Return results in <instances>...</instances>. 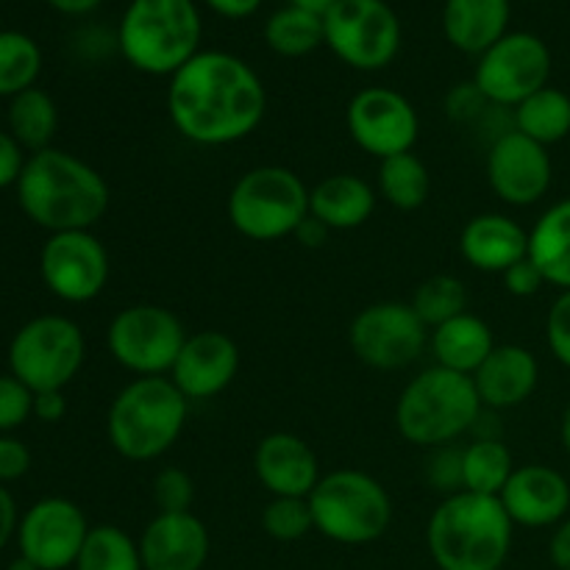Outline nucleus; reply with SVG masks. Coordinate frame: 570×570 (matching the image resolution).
<instances>
[{
    "instance_id": "obj_17",
    "label": "nucleus",
    "mask_w": 570,
    "mask_h": 570,
    "mask_svg": "<svg viewBox=\"0 0 570 570\" xmlns=\"http://www.w3.org/2000/svg\"><path fill=\"white\" fill-rule=\"evenodd\" d=\"M488 181L495 198L507 206H534L549 195L554 181V161L546 145L521 131L499 134L488 150Z\"/></svg>"
},
{
    "instance_id": "obj_48",
    "label": "nucleus",
    "mask_w": 570,
    "mask_h": 570,
    "mask_svg": "<svg viewBox=\"0 0 570 570\" xmlns=\"http://www.w3.org/2000/svg\"><path fill=\"white\" fill-rule=\"evenodd\" d=\"M20 521H17V504L11 499V493L6 488H0V551L6 549V543L11 540V534L17 532Z\"/></svg>"
},
{
    "instance_id": "obj_6",
    "label": "nucleus",
    "mask_w": 570,
    "mask_h": 570,
    "mask_svg": "<svg viewBox=\"0 0 570 570\" xmlns=\"http://www.w3.org/2000/svg\"><path fill=\"white\" fill-rule=\"evenodd\" d=\"M482 410L471 376L432 365L399 395L395 426L406 443L443 449L471 432Z\"/></svg>"
},
{
    "instance_id": "obj_7",
    "label": "nucleus",
    "mask_w": 570,
    "mask_h": 570,
    "mask_svg": "<svg viewBox=\"0 0 570 570\" xmlns=\"http://www.w3.org/2000/svg\"><path fill=\"white\" fill-rule=\"evenodd\" d=\"M228 220L254 243L293 237L309 217V187L282 165H262L243 173L228 193Z\"/></svg>"
},
{
    "instance_id": "obj_24",
    "label": "nucleus",
    "mask_w": 570,
    "mask_h": 570,
    "mask_svg": "<svg viewBox=\"0 0 570 570\" xmlns=\"http://www.w3.org/2000/svg\"><path fill=\"white\" fill-rule=\"evenodd\" d=\"M376 189L354 173H334L309 189V215L328 232H351L371 220Z\"/></svg>"
},
{
    "instance_id": "obj_44",
    "label": "nucleus",
    "mask_w": 570,
    "mask_h": 570,
    "mask_svg": "<svg viewBox=\"0 0 570 570\" xmlns=\"http://www.w3.org/2000/svg\"><path fill=\"white\" fill-rule=\"evenodd\" d=\"M26 167V156L17 139L9 131H0V189L11 187L20 181V173Z\"/></svg>"
},
{
    "instance_id": "obj_9",
    "label": "nucleus",
    "mask_w": 570,
    "mask_h": 570,
    "mask_svg": "<svg viewBox=\"0 0 570 570\" xmlns=\"http://www.w3.org/2000/svg\"><path fill=\"white\" fill-rule=\"evenodd\" d=\"M83 356V332L65 315L33 317L9 345L11 376L20 379L33 393L65 390L81 371Z\"/></svg>"
},
{
    "instance_id": "obj_21",
    "label": "nucleus",
    "mask_w": 570,
    "mask_h": 570,
    "mask_svg": "<svg viewBox=\"0 0 570 570\" xmlns=\"http://www.w3.org/2000/svg\"><path fill=\"white\" fill-rule=\"evenodd\" d=\"M209 549V529L195 512H159L139 538L145 570H200Z\"/></svg>"
},
{
    "instance_id": "obj_15",
    "label": "nucleus",
    "mask_w": 570,
    "mask_h": 570,
    "mask_svg": "<svg viewBox=\"0 0 570 570\" xmlns=\"http://www.w3.org/2000/svg\"><path fill=\"white\" fill-rule=\"evenodd\" d=\"M109 254L92 232L50 234L39 254L42 282L67 304H87L109 282Z\"/></svg>"
},
{
    "instance_id": "obj_39",
    "label": "nucleus",
    "mask_w": 570,
    "mask_h": 570,
    "mask_svg": "<svg viewBox=\"0 0 570 570\" xmlns=\"http://www.w3.org/2000/svg\"><path fill=\"white\" fill-rule=\"evenodd\" d=\"M426 479L434 490H440L445 495H454L460 490H465V484H462V449H456V445L432 449Z\"/></svg>"
},
{
    "instance_id": "obj_43",
    "label": "nucleus",
    "mask_w": 570,
    "mask_h": 570,
    "mask_svg": "<svg viewBox=\"0 0 570 570\" xmlns=\"http://www.w3.org/2000/svg\"><path fill=\"white\" fill-rule=\"evenodd\" d=\"M31 468V451L17 438H0V482H17Z\"/></svg>"
},
{
    "instance_id": "obj_14",
    "label": "nucleus",
    "mask_w": 570,
    "mask_h": 570,
    "mask_svg": "<svg viewBox=\"0 0 570 570\" xmlns=\"http://www.w3.org/2000/svg\"><path fill=\"white\" fill-rule=\"evenodd\" d=\"M345 126L354 145L379 161L410 154L421 137L415 106L390 87H367L356 92L345 109Z\"/></svg>"
},
{
    "instance_id": "obj_41",
    "label": "nucleus",
    "mask_w": 570,
    "mask_h": 570,
    "mask_svg": "<svg viewBox=\"0 0 570 570\" xmlns=\"http://www.w3.org/2000/svg\"><path fill=\"white\" fill-rule=\"evenodd\" d=\"M490 109H495L482 92H479L476 83H456L449 95H445V115L451 117L460 126H471V122L482 120Z\"/></svg>"
},
{
    "instance_id": "obj_53",
    "label": "nucleus",
    "mask_w": 570,
    "mask_h": 570,
    "mask_svg": "<svg viewBox=\"0 0 570 570\" xmlns=\"http://www.w3.org/2000/svg\"><path fill=\"white\" fill-rule=\"evenodd\" d=\"M9 570H39L37 566H33V562L31 560H26V557H17V560L14 562H11V566H9Z\"/></svg>"
},
{
    "instance_id": "obj_42",
    "label": "nucleus",
    "mask_w": 570,
    "mask_h": 570,
    "mask_svg": "<svg viewBox=\"0 0 570 570\" xmlns=\"http://www.w3.org/2000/svg\"><path fill=\"white\" fill-rule=\"evenodd\" d=\"M501 278H504L507 293L515 295V298H532V295H538L546 287L543 273H540V267L529 256L518 262V265H512L507 273H501Z\"/></svg>"
},
{
    "instance_id": "obj_28",
    "label": "nucleus",
    "mask_w": 570,
    "mask_h": 570,
    "mask_svg": "<svg viewBox=\"0 0 570 570\" xmlns=\"http://www.w3.org/2000/svg\"><path fill=\"white\" fill-rule=\"evenodd\" d=\"M512 128L540 145H557L570 137V95L543 87L512 109Z\"/></svg>"
},
{
    "instance_id": "obj_25",
    "label": "nucleus",
    "mask_w": 570,
    "mask_h": 570,
    "mask_svg": "<svg viewBox=\"0 0 570 570\" xmlns=\"http://www.w3.org/2000/svg\"><path fill=\"white\" fill-rule=\"evenodd\" d=\"M443 31L456 50L482 56L510 33V0H445Z\"/></svg>"
},
{
    "instance_id": "obj_35",
    "label": "nucleus",
    "mask_w": 570,
    "mask_h": 570,
    "mask_svg": "<svg viewBox=\"0 0 570 570\" xmlns=\"http://www.w3.org/2000/svg\"><path fill=\"white\" fill-rule=\"evenodd\" d=\"M410 306L415 309V315L421 317L423 326L432 332V328L443 326V323L454 321L456 315L468 312V289L456 276L440 273V276L426 278V282L415 289Z\"/></svg>"
},
{
    "instance_id": "obj_2",
    "label": "nucleus",
    "mask_w": 570,
    "mask_h": 570,
    "mask_svg": "<svg viewBox=\"0 0 570 570\" xmlns=\"http://www.w3.org/2000/svg\"><path fill=\"white\" fill-rule=\"evenodd\" d=\"M17 200L45 232H92L109 212L111 193L92 165L67 150L45 148L26 159Z\"/></svg>"
},
{
    "instance_id": "obj_37",
    "label": "nucleus",
    "mask_w": 570,
    "mask_h": 570,
    "mask_svg": "<svg viewBox=\"0 0 570 570\" xmlns=\"http://www.w3.org/2000/svg\"><path fill=\"white\" fill-rule=\"evenodd\" d=\"M154 501L159 512H193L195 482L181 468H161L154 479Z\"/></svg>"
},
{
    "instance_id": "obj_8",
    "label": "nucleus",
    "mask_w": 570,
    "mask_h": 570,
    "mask_svg": "<svg viewBox=\"0 0 570 570\" xmlns=\"http://www.w3.org/2000/svg\"><path fill=\"white\" fill-rule=\"evenodd\" d=\"M315 532L340 546H367L387 532L393 501L379 479L365 471H332L309 495Z\"/></svg>"
},
{
    "instance_id": "obj_1",
    "label": "nucleus",
    "mask_w": 570,
    "mask_h": 570,
    "mask_svg": "<svg viewBox=\"0 0 570 570\" xmlns=\"http://www.w3.org/2000/svg\"><path fill=\"white\" fill-rule=\"evenodd\" d=\"M267 89L254 67L226 50H200L167 87V115L184 139L223 148L265 120Z\"/></svg>"
},
{
    "instance_id": "obj_13",
    "label": "nucleus",
    "mask_w": 570,
    "mask_h": 570,
    "mask_svg": "<svg viewBox=\"0 0 570 570\" xmlns=\"http://www.w3.org/2000/svg\"><path fill=\"white\" fill-rule=\"evenodd\" d=\"M351 351L373 371H401L417 362L429 345V328L410 304L379 301L351 321Z\"/></svg>"
},
{
    "instance_id": "obj_33",
    "label": "nucleus",
    "mask_w": 570,
    "mask_h": 570,
    "mask_svg": "<svg viewBox=\"0 0 570 570\" xmlns=\"http://www.w3.org/2000/svg\"><path fill=\"white\" fill-rule=\"evenodd\" d=\"M76 570H145L139 540L120 527H92L87 534Z\"/></svg>"
},
{
    "instance_id": "obj_45",
    "label": "nucleus",
    "mask_w": 570,
    "mask_h": 570,
    "mask_svg": "<svg viewBox=\"0 0 570 570\" xmlns=\"http://www.w3.org/2000/svg\"><path fill=\"white\" fill-rule=\"evenodd\" d=\"M67 415V401L61 390H48V393H33V417L42 423H59Z\"/></svg>"
},
{
    "instance_id": "obj_52",
    "label": "nucleus",
    "mask_w": 570,
    "mask_h": 570,
    "mask_svg": "<svg viewBox=\"0 0 570 570\" xmlns=\"http://www.w3.org/2000/svg\"><path fill=\"white\" fill-rule=\"evenodd\" d=\"M560 440H562V449H566L568 460H570V401L562 412V421H560Z\"/></svg>"
},
{
    "instance_id": "obj_11",
    "label": "nucleus",
    "mask_w": 570,
    "mask_h": 570,
    "mask_svg": "<svg viewBox=\"0 0 570 570\" xmlns=\"http://www.w3.org/2000/svg\"><path fill=\"white\" fill-rule=\"evenodd\" d=\"M323 26L332 53L354 70H384L401 50V20L384 0H343Z\"/></svg>"
},
{
    "instance_id": "obj_12",
    "label": "nucleus",
    "mask_w": 570,
    "mask_h": 570,
    "mask_svg": "<svg viewBox=\"0 0 570 570\" xmlns=\"http://www.w3.org/2000/svg\"><path fill=\"white\" fill-rule=\"evenodd\" d=\"M551 50L529 31H510L476 61L473 83L499 109H515L549 87Z\"/></svg>"
},
{
    "instance_id": "obj_34",
    "label": "nucleus",
    "mask_w": 570,
    "mask_h": 570,
    "mask_svg": "<svg viewBox=\"0 0 570 570\" xmlns=\"http://www.w3.org/2000/svg\"><path fill=\"white\" fill-rule=\"evenodd\" d=\"M42 50L28 33L0 31V98H14L37 83Z\"/></svg>"
},
{
    "instance_id": "obj_49",
    "label": "nucleus",
    "mask_w": 570,
    "mask_h": 570,
    "mask_svg": "<svg viewBox=\"0 0 570 570\" xmlns=\"http://www.w3.org/2000/svg\"><path fill=\"white\" fill-rule=\"evenodd\" d=\"M328 234H332V232H328V228L323 226V223L317 220V217L309 215L304 223H301L298 228H295L293 237L298 239V243L304 245V248H321V245L328 239Z\"/></svg>"
},
{
    "instance_id": "obj_20",
    "label": "nucleus",
    "mask_w": 570,
    "mask_h": 570,
    "mask_svg": "<svg viewBox=\"0 0 570 570\" xmlns=\"http://www.w3.org/2000/svg\"><path fill=\"white\" fill-rule=\"evenodd\" d=\"M254 473L273 499H309L321 482L317 454L306 440L289 432H273L254 451Z\"/></svg>"
},
{
    "instance_id": "obj_5",
    "label": "nucleus",
    "mask_w": 570,
    "mask_h": 570,
    "mask_svg": "<svg viewBox=\"0 0 570 570\" xmlns=\"http://www.w3.org/2000/svg\"><path fill=\"white\" fill-rule=\"evenodd\" d=\"M200 33L195 0H131L117 26V50L145 76H176L200 53Z\"/></svg>"
},
{
    "instance_id": "obj_4",
    "label": "nucleus",
    "mask_w": 570,
    "mask_h": 570,
    "mask_svg": "<svg viewBox=\"0 0 570 570\" xmlns=\"http://www.w3.org/2000/svg\"><path fill=\"white\" fill-rule=\"evenodd\" d=\"M187 415L189 401L170 376L131 379L111 401L106 434L122 460L154 462L178 443Z\"/></svg>"
},
{
    "instance_id": "obj_36",
    "label": "nucleus",
    "mask_w": 570,
    "mask_h": 570,
    "mask_svg": "<svg viewBox=\"0 0 570 570\" xmlns=\"http://www.w3.org/2000/svg\"><path fill=\"white\" fill-rule=\"evenodd\" d=\"M262 529L278 543H295L315 529L309 499H271L262 512Z\"/></svg>"
},
{
    "instance_id": "obj_29",
    "label": "nucleus",
    "mask_w": 570,
    "mask_h": 570,
    "mask_svg": "<svg viewBox=\"0 0 570 570\" xmlns=\"http://www.w3.org/2000/svg\"><path fill=\"white\" fill-rule=\"evenodd\" d=\"M265 42L273 53L284 59H301L326 45V26H323V17L289 3L267 17Z\"/></svg>"
},
{
    "instance_id": "obj_51",
    "label": "nucleus",
    "mask_w": 570,
    "mask_h": 570,
    "mask_svg": "<svg viewBox=\"0 0 570 570\" xmlns=\"http://www.w3.org/2000/svg\"><path fill=\"white\" fill-rule=\"evenodd\" d=\"M289 3L298 6V9L312 11V14H317V17H326L328 11H332L334 6L343 3V0H289Z\"/></svg>"
},
{
    "instance_id": "obj_30",
    "label": "nucleus",
    "mask_w": 570,
    "mask_h": 570,
    "mask_svg": "<svg viewBox=\"0 0 570 570\" xmlns=\"http://www.w3.org/2000/svg\"><path fill=\"white\" fill-rule=\"evenodd\" d=\"M56 126H59V111H56L53 98L45 89L31 87L11 98L9 134L22 150L39 154V150L50 148Z\"/></svg>"
},
{
    "instance_id": "obj_26",
    "label": "nucleus",
    "mask_w": 570,
    "mask_h": 570,
    "mask_svg": "<svg viewBox=\"0 0 570 570\" xmlns=\"http://www.w3.org/2000/svg\"><path fill=\"white\" fill-rule=\"evenodd\" d=\"M429 348H432L434 365L462 373V376H473L493 354L495 337L488 321L473 312H462L454 321L429 332Z\"/></svg>"
},
{
    "instance_id": "obj_27",
    "label": "nucleus",
    "mask_w": 570,
    "mask_h": 570,
    "mask_svg": "<svg viewBox=\"0 0 570 570\" xmlns=\"http://www.w3.org/2000/svg\"><path fill=\"white\" fill-rule=\"evenodd\" d=\"M529 259L540 267L546 284L570 289V195L551 204L529 232Z\"/></svg>"
},
{
    "instance_id": "obj_40",
    "label": "nucleus",
    "mask_w": 570,
    "mask_h": 570,
    "mask_svg": "<svg viewBox=\"0 0 570 570\" xmlns=\"http://www.w3.org/2000/svg\"><path fill=\"white\" fill-rule=\"evenodd\" d=\"M546 343L554 360L570 371V289L557 295L546 315Z\"/></svg>"
},
{
    "instance_id": "obj_38",
    "label": "nucleus",
    "mask_w": 570,
    "mask_h": 570,
    "mask_svg": "<svg viewBox=\"0 0 570 570\" xmlns=\"http://www.w3.org/2000/svg\"><path fill=\"white\" fill-rule=\"evenodd\" d=\"M33 415V390L17 376H0V432L20 429Z\"/></svg>"
},
{
    "instance_id": "obj_31",
    "label": "nucleus",
    "mask_w": 570,
    "mask_h": 570,
    "mask_svg": "<svg viewBox=\"0 0 570 570\" xmlns=\"http://www.w3.org/2000/svg\"><path fill=\"white\" fill-rule=\"evenodd\" d=\"M515 468L512 451L504 440H471L462 449V484L468 493L499 499Z\"/></svg>"
},
{
    "instance_id": "obj_23",
    "label": "nucleus",
    "mask_w": 570,
    "mask_h": 570,
    "mask_svg": "<svg viewBox=\"0 0 570 570\" xmlns=\"http://www.w3.org/2000/svg\"><path fill=\"white\" fill-rule=\"evenodd\" d=\"M460 254L473 271L507 273L529 256V232L501 212L471 217L460 234Z\"/></svg>"
},
{
    "instance_id": "obj_46",
    "label": "nucleus",
    "mask_w": 570,
    "mask_h": 570,
    "mask_svg": "<svg viewBox=\"0 0 570 570\" xmlns=\"http://www.w3.org/2000/svg\"><path fill=\"white\" fill-rule=\"evenodd\" d=\"M549 557L557 570H570V515L554 527V534H551L549 543Z\"/></svg>"
},
{
    "instance_id": "obj_50",
    "label": "nucleus",
    "mask_w": 570,
    "mask_h": 570,
    "mask_svg": "<svg viewBox=\"0 0 570 570\" xmlns=\"http://www.w3.org/2000/svg\"><path fill=\"white\" fill-rule=\"evenodd\" d=\"M48 3L53 6L56 11H61V14L78 17V14H89L92 9H98L104 0H48Z\"/></svg>"
},
{
    "instance_id": "obj_3",
    "label": "nucleus",
    "mask_w": 570,
    "mask_h": 570,
    "mask_svg": "<svg viewBox=\"0 0 570 570\" xmlns=\"http://www.w3.org/2000/svg\"><path fill=\"white\" fill-rule=\"evenodd\" d=\"M515 523L495 495L460 490L434 507L426 527L429 554L440 570H501Z\"/></svg>"
},
{
    "instance_id": "obj_19",
    "label": "nucleus",
    "mask_w": 570,
    "mask_h": 570,
    "mask_svg": "<svg viewBox=\"0 0 570 570\" xmlns=\"http://www.w3.org/2000/svg\"><path fill=\"white\" fill-rule=\"evenodd\" d=\"M499 501L515 527L549 529L568 518L570 482L557 468L532 462L512 471Z\"/></svg>"
},
{
    "instance_id": "obj_10",
    "label": "nucleus",
    "mask_w": 570,
    "mask_h": 570,
    "mask_svg": "<svg viewBox=\"0 0 570 570\" xmlns=\"http://www.w3.org/2000/svg\"><path fill=\"white\" fill-rule=\"evenodd\" d=\"M187 337L176 312L159 304H134L109 323L106 345L117 365L137 379L170 376Z\"/></svg>"
},
{
    "instance_id": "obj_22",
    "label": "nucleus",
    "mask_w": 570,
    "mask_h": 570,
    "mask_svg": "<svg viewBox=\"0 0 570 570\" xmlns=\"http://www.w3.org/2000/svg\"><path fill=\"white\" fill-rule=\"evenodd\" d=\"M471 379L484 410H515L527 404L538 390L540 362L523 345H495L493 354Z\"/></svg>"
},
{
    "instance_id": "obj_47",
    "label": "nucleus",
    "mask_w": 570,
    "mask_h": 570,
    "mask_svg": "<svg viewBox=\"0 0 570 570\" xmlns=\"http://www.w3.org/2000/svg\"><path fill=\"white\" fill-rule=\"evenodd\" d=\"M212 11H217L220 17H228V20H243V17H250L259 11L262 0H204Z\"/></svg>"
},
{
    "instance_id": "obj_18",
    "label": "nucleus",
    "mask_w": 570,
    "mask_h": 570,
    "mask_svg": "<svg viewBox=\"0 0 570 570\" xmlns=\"http://www.w3.org/2000/svg\"><path fill=\"white\" fill-rule=\"evenodd\" d=\"M237 373V343L228 334L206 328V332L189 334L170 371V382L181 390L187 401H209L226 393Z\"/></svg>"
},
{
    "instance_id": "obj_32",
    "label": "nucleus",
    "mask_w": 570,
    "mask_h": 570,
    "mask_svg": "<svg viewBox=\"0 0 570 570\" xmlns=\"http://www.w3.org/2000/svg\"><path fill=\"white\" fill-rule=\"evenodd\" d=\"M432 178L415 154L390 156L379 165V195L399 212H415L429 200Z\"/></svg>"
},
{
    "instance_id": "obj_16",
    "label": "nucleus",
    "mask_w": 570,
    "mask_h": 570,
    "mask_svg": "<svg viewBox=\"0 0 570 570\" xmlns=\"http://www.w3.org/2000/svg\"><path fill=\"white\" fill-rule=\"evenodd\" d=\"M89 523L81 507L70 499H42L20 518L17 543L20 554L39 570H65L76 566Z\"/></svg>"
}]
</instances>
